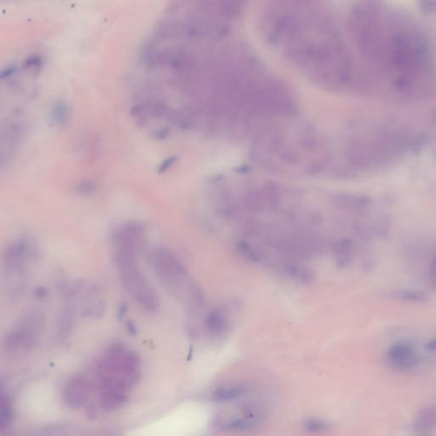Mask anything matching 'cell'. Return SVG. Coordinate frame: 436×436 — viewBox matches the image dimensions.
Listing matches in <instances>:
<instances>
[{
    "instance_id": "6da1fadb",
    "label": "cell",
    "mask_w": 436,
    "mask_h": 436,
    "mask_svg": "<svg viewBox=\"0 0 436 436\" xmlns=\"http://www.w3.org/2000/svg\"><path fill=\"white\" fill-rule=\"evenodd\" d=\"M145 229L139 223L120 225L112 233L111 250L121 284L137 305L149 313L159 310L158 293L141 269L139 257L144 243Z\"/></svg>"
},
{
    "instance_id": "7a4b0ae2",
    "label": "cell",
    "mask_w": 436,
    "mask_h": 436,
    "mask_svg": "<svg viewBox=\"0 0 436 436\" xmlns=\"http://www.w3.org/2000/svg\"><path fill=\"white\" fill-rule=\"evenodd\" d=\"M141 376L140 359L122 345H114L105 351L96 369L100 393H120L129 391Z\"/></svg>"
},
{
    "instance_id": "3957f363",
    "label": "cell",
    "mask_w": 436,
    "mask_h": 436,
    "mask_svg": "<svg viewBox=\"0 0 436 436\" xmlns=\"http://www.w3.org/2000/svg\"><path fill=\"white\" fill-rule=\"evenodd\" d=\"M147 260L165 290L177 297H187L191 302L192 292L197 283L189 277L179 257L167 248H153L149 250Z\"/></svg>"
},
{
    "instance_id": "277c9868",
    "label": "cell",
    "mask_w": 436,
    "mask_h": 436,
    "mask_svg": "<svg viewBox=\"0 0 436 436\" xmlns=\"http://www.w3.org/2000/svg\"><path fill=\"white\" fill-rule=\"evenodd\" d=\"M31 252L26 241H18L7 246L2 257L4 289L11 300L21 297L30 281Z\"/></svg>"
},
{
    "instance_id": "5b68a950",
    "label": "cell",
    "mask_w": 436,
    "mask_h": 436,
    "mask_svg": "<svg viewBox=\"0 0 436 436\" xmlns=\"http://www.w3.org/2000/svg\"><path fill=\"white\" fill-rule=\"evenodd\" d=\"M46 319L39 309H28L6 334L4 348L8 354H25L37 345L42 336Z\"/></svg>"
},
{
    "instance_id": "8992f818",
    "label": "cell",
    "mask_w": 436,
    "mask_h": 436,
    "mask_svg": "<svg viewBox=\"0 0 436 436\" xmlns=\"http://www.w3.org/2000/svg\"><path fill=\"white\" fill-rule=\"evenodd\" d=\"M383 360L390 370L402 374L417 373L432 362L425 348L420 350L417 342L411 339H402L390 345Z\"/></svg>"
},
{
    "instance_id": "52a82bcc",
    "label": "cell",
    "mask_w": 436,
    "mask_h": 436,
    "mask_svg": "<svg viewBox=\"0 0 436 436\" xmlns=\"http://www.w3.org/2000/svg\"><path fill=\"white\" fill-rule=\"evenodd\" d=\"M75 304L84 318L98 319L103 316L105 300L101 290L92 283H79L74 290Z\"/></svg>"
},
{
    "instance_id": "ba28073f",
    "label": "cell",
    "mask_w": 436,
    "mask_h": 436,
    "mask_svg": "<svg viewBox=\"0 0 436 436\" xmlns=\"http://www.w3.org/2000/svg\"><path fill=\"white\" fill-rule=\"evenodd\" d=\"M90 393V383L86 377L78 375V376L70 378L64 387V402L71 409H80L86 405Z\"/></svg>"
},
{
    "instance_id": "9c48e42d",
    "label": "cell",
    "mask_w": 436,
    "mask_h": 436,
    "mask_svg": "<svg viewBox=\"0 0 436 436\" xmlns=\"http://www.w3.org/2000/svg\"><path fill=\"white\" fill-rule=\"evenodd\" d=\"M75 304L70 302L64 306L60 311V314L56 323V338L60 342L66 341L74 332L78 314Z\"/></svg>"
},
{
    "instance_id": "30bf717a",
    "label": "cell",
    "mask_w": 436,
    "mask_h": 436,
    "mask_svg": "<svg viewBox=\"0 0 436 436\" xmlns=\"http://www.w3.org/2000/svg\"><path fill=\"white\" fill-rule=\"evenodd\" d=\"M205 327L210 336L220 338L227 333L229 320L227 313L222 307H216L207 314Z\"/></svg>"
},
{
    "instance_id": "8fae6325",
    "label": "cell",
    "mask_w": 436,
    "mask_h": 436,
    "mask_svg": "<svg viewBox=\"0 0 436 436\" xmlns=\"http://www.w3.org/2000/svg\"><path fill=\"white\" fill-rule=\"evenodd\" d=\"M249 387L241 383H232L217 387L212 394L213 402L228 403L237 401L249 393Z\"/></svg>"
},
{
    "instance_id": "7c38bea8",
    "label": "cell",
    "mask_w": 436,
    "mask_h": 436,
    "mask_svg": "<svg viewBox=\"0 0 436 436\" xmlns=\"http://www.w3.org/2000/svg\"><path fill=\"white\" fill-rule=\"evenodd\" d=\"M416 433L429 435L436 428V406H425L416 413L413 422Z\"/></svg>"
},
{
    "instance_id": "4fadbf2b",
    "label": "cell",
    "mask_w": 436,
    "mask_h": 436,
    "mask_svg": "<svg viewBox=\"0 0 436 436\" xmlns=\"http://www.w3.org/2000/svg\"><path fill=\"white\" fill-rule=\"evenodd\" d=\"M333 250L338 268H346L353 261L355 246L350 239H341L335 242Z\"/></svg>"
},
{
    "instance_id": "5bb4252c",
    "label": "cell",
    "mask_w": 436,
    "mask_h": 436,
    "mask_svg": "<svg viewBox=\"0 0 436 436\" xmlns=\"http://www.w3.org/2000/svg\"><path fill=\"white\" fill-rule=\"evenodd\" d=\"M260 423L253 421V420L242 416L241 418H231L224 419L219 422V427L222 430L228 432H245L250 431L258 427Z\"/></svg>"
},
{
    "instance_id": "9a60e30c",
    "label": "cell",
    "mask_w": 436,
    "mask_h": 436,
    "mask_svg": "<svg viewBox=\"0 0 436 436\" xmlns=\"http://www.w3.org/2000/svg\"><path fill=\"white\" fill-rule=\"evenodd\" d=\"M425 276L430 288L436 290V244L432 246L426 260Z\"/></svg>"
},
{
    "instance_id": "2e32d148",
    "label": "cell",
    "mask_w": 436,
    "mask_h": 436,
    "mask_svg": "<svg viewBox=\"0 0 436 436\" xmlns=\"http://www.w3.org/2000/svg\"><path fill=\"white\" fill-rule=\"evenodd\" d=\"M245 207L252 213H261L264 211V198L257 192H251L245 195Z\"/></svg>"
},
{
    "instance_id": "e0dca14e",
    "label": "cell",
    "mask_w": 436,
    "mask_h": 436,
    "mask_svg": "<svg viewBox=\"0 0 436 436\" xmlns=\"http://www.w3.org/2000/svg\"><path fill=\"white\" fill-rule=\"evenodd\" d=\"M302 428L307 433L311 435L324 433L330 429L328 422L325 420L316 418H309L304 420L302 423Z\"/></svg>"
},
{
    "instance_id": "ac0fdd59",
    "label": "cell",
    "mask_w": 436,
    "mask_h": 436,
    "mask_svg": "<svg viewBox=\"0 0 436 436\" xmlns=\"http://www.w3.org/2000/svg\"><path fill=\"white\" fill-rule=\"evenodd\" d=\"M237 252L243 257L245 260L252 262H257L260 260V254L248 242L241 241L236 244Z\"/></svg>"
},
{
    "instance_id": "d6986e66",
    "label": "cell",
    "mask_w": 436,
    "mask_h": 436,
    "mask_svg": "<svg viewBox=\"0 0 436 436\" xmlns=\"http://www.w3.org/2000/svg\"><path fill=\"white\" fill-rule=\"evenodd\" d=\"M261 224L252 217H246L241 222L242 231L248 236H256L261 232Z\"/></svg>"
},
{
    "instance_id": "ffe728a7",
    "label": "cell",
    "mask_w": 436,
    "mask_h": 436,
    "mask_svg": "<svg viewBox=\"0 0 436 436\" xmlns=\"http://www.w3.org/2000/svg\"><path fill=\"white\" fill-rule=\"evenodd\" d=\"M1 427L2 429L10 425L12 418H13V409H12L11 402L9 397H2L1 401Z\"/></svg>"
},
{
    "instance_id": "44dd1931",
    "label": "cell",
    "mask_w": 436,
    "mask_h": 436,
    "mask_svg": "<svg viewBox=\"0 0 436 436\" xmlns=\"http://www.w3.org/2000/svg\"><path fill=\"white\" fill-rule=\"evenodd\" d=\"M265 203L269 204L272 209H276L280 204V193L274 186H268L264 193Z\"/></svg>"
},
{
    "instance_id": "7402d4cb",
    "label": "cell",
    "mask_w": 436,
    "mask_h": 436,
    "mask_svg": "<svg viewBox=\"0 0 436 436\" xmlns=\"http://www.w3.org/2000/svg\"><path fill=\"white\" fill-rule=\"evenodd\" d=\"M297 280L305 286H312L316 281V273L313 271V269L302 266Z\"/></svg>"
},
{
    "instance_id": "603a6c76",
    "label": "cell",
    "mask_w": 436,
    "mask_h": 436,
    "mask_svg": "<svg viewBox=\"0 0 436 436\" xmlns=\"http://www.w3.org/2000/svg\"><path fill=\"white\" fill-rule=\"evenodd\" d=\"M420 436H430L429 435H420Z\"/></svg>"
}]
</instances>
